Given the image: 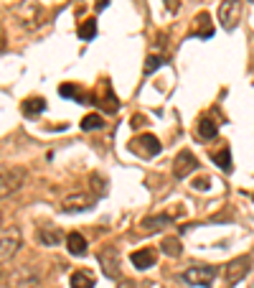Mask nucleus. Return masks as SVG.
I'll list each match as a JSON object with an SVG mask.
<instances>
[{
	"mask_svg": "<svg viewBox=\"0 0 254 288\" xmlns=\"http://www.w3.org/2000/svg\"><path fill=\"white\" fill-rule=\"evenodd\" d=\"M99 265H102V271H104L107 278L120 281V253H117V247L99 250Z\"/></svg>",
	"mask_w": 254,
	"mask_h": 288,
	"instance_id": "obj_8",
	"label": "nucleus"
},
{
	"mask_svg": "<svg viewBox=\"0 0 254 288\" xmlns=\"http://www.w3.org/2000/svg\"><path fill=\"white\" fill-rule=\"evenodd\" d=\"M104 128V120L99 118V115H87L84 120H81V130L84 133H92V130H102Z\"/></svg>",
	"mask_w": 254,
	"mask_h": 288,
	"instance_id": "obj_24",
	"label": "nucleus"
},
{
	"mask_svg": "<svg viewBox=\"0 0 254 288\" xmlns=\"http://www.w3.org/2000/svg\"><path fill=\"white\" fill-rule=\"evenodd\" d=\"M46 110V100L44 97H28L26 102H23V115L26 118H36V115H41Z\"/></svg>",
	"mask_w": 254,
	"mask_h": 288,
	"instance_id": "obj_18",
	"label": "nucleus"
},
{
	"mask_svg": "<svg viewBox=\"0 0 254 288\" xmlns=\"http://www.w3.org/2000/svg\"><path fill=\"white\" fill-rule=\"evenodd\" d=\"M13 13H15V18L23 23V28H36V26H41L44 10H41L38 3H23V5H18Z\"/></svg>",
	"mask_w": 254,
	"mask_h": 288,
	"instance_id": "obj_6",
	"label": "nucleus"
},
{
	"mask_svg": "<svg viewBox=\"0 0 254 288\" xmlns=\"http://www.w3.org/2000/svg\"><path fill=\"white\" fill-rule=\"evenodd\" d=\"M252 271V258L249 255H242V258H234L229 265H226V281L229 283H239L249 276Z\"/></svg>",
	"mask_w": 254,
	"mask_h": 288,
	"instance_id": "obj_9",
	"label": "nucleus"
},
{
	"mask_svg": "<svg viewBox=\"0 0 254 288\" xmlns=\"http://www.w3.org/2000/svg\"><path fill=\"white\" fill-rule=\"evenodd\" d=\"M59 94H61V97H74V100H79V102H84V100H87V97L79 92V84H69V82L59 87Z\"/></svg>",
	"mask_w": 254,
	"mask_h": 288,
	"instance_id": "obj_25",
	"label": "nucleus"
},
{
	"mask_svg": "<svg viewBox=\"0 0 254 288\" xmlns=\"http://www.w3.org/2000/svg\"><path fill=\"white\" fill-rule=\"evenodd\" d=\"M69 286L71 288H94V278L87 271H74L71 278H69Z\"/></svg>",
	"mask_w": 254,
	"mask_h": 288,
	"instance_id": "obj_20",
	"label": "nucleus"
},
{
	"mask_svg": "<svg viewBox=\"0 0 254 288\" xmlns=\"http://www.w3.org/2000/svg\"><path fill=\"white\" fill-rule=\"evenodd\" d=\"M107 5H110V0H97V3H94V8H97V10H104Z\"/></svg>",
	"mask_w": 254,
	"mask_h": 288,
	"instance_id": "obj_31",
	"label": "nucleus"
},
{
	"mask_svg": "<svg viewBox=\"0 0 254 288\" xmlns=\"http://www.w3.org/2000/svg\"><path fill=\"white\" fill-rule=\"evenodd\" d=\"M20 247V229L18 227H8L0 232V260H8L18 253Z\"/></svg>",
	"mask_w": 254,
	"mask_h": 288,
	"instance_id": "obj_7",
	"label": "nucleus"
},
{
	"mask_svg": "<svg viewBox=\"0 0 254 288\" xmlns=\"http://www.w3.org/2000/svg\"><path fill=\"white\" fill-rule=\"evenodd\" d=\"M193 33L201 36V39H211V36H214V23H211V15H208V13H198Z\"/></svg>",
	"mask_w": 254,
	"mask_h": 288,
	"instance_id": "obj_15",
	"label": "nucleus"
},
{
	"mask_svg": "<svg viewBox=\"0 0 254 288\" xmlns=\"http://www.w3.org/2000/svg\"><path fill=\"white\" fill-rule=\"evenodd\" d=\"M8 49V39H5V31H3V26H0V54Z\"/></svg>",
	"mask_w": 254,
	"mask_h": 288,
	"instance_id": "obj_30",
	"label": "nucleus"
},
{
	"mask_svg": "<svg viewBox=\"0 0 254 288\" xmlns=\"http://www.w3.org/2000/svg\"><path fill=\"white\" fill-rule=\"evenodd\" d=\"M163 64V59L158 56V54H150L147 59H145V74H150V72H155L158 67Z\"/></svg>",
	"mask_w": 254,
	"mask_h": 288,
	"instance_id": "obj_26",
	"label": "nucleus"
},
{
	"mask_svg": "<svg viewBox=\"0 0 254 288\" xmlns=\"http://www.w3.org/2000/svg\"><path fill=\"white\" fill-rule=\"evenodd\" d=\"M94 36H97V21H94V18L79 23V39H81V41H92Z\"/></svg>",
	"mask_w": 254,
	"mask_h": 288,
	"instance_id": "obj_23",
	"label": "nucleus"
},
{
	"mask_svg": "<svg viewBox=\"0 0 254 288\" xmlns=\"http://www.w3.org/2000/svg\"><path fill=\"white\" fill-rule=\"evenodd\" d=\"M130 150L135 156H140V158H153V156H158L163 150V145H160V141L153 133H142V136L130 141Z\"/></svg>",
	"mask_w": 254,
	"mask_h": 288,
	"instance_id": "obj_4",
	"label": "nucleus"
},
{
	"mask_svg": "<svg viewBox=\"0 0 254 288\" xmlns=\"http://www.w3.org/2000/svg\"><path fill=\"white\" fill-rule=\"evenodd\" d=\"M130 125H132V128H142V125H145V118H142V115H135V118L130 120Z\"/></svg>",
	"mask_w": 254,
	"mask_h": 288,
	"instance_id": "obj_29",
	"label": "nucleus"
},
{
	"mask_svg": "<svg viewBox=\"0 0 254 288\" xmlns=\"http://www.w3.org/2000/svg\"><path fill=\"white\" fill-rule=\"evenodd\" d=\"M87 240H84V235H79V232H71L69 237H66V250L71 253V255H87Z\"/></svg>",
	"mask_w": 254,
	"mask_h": 288,
	"instance_id": "obj_16",
	"label": "nucleus"
},
{
	"mask_svg": "<svg viewBox=\"0 0 254 288\" xmlns=\"http://www.w3.org/2000/svg\"><path fill=\"white\" fill-rule=\"evenodd\" d=\"M160 250H163L168 258H181V253H183V247H181V240H178V237H165V240L160 242Z\"/></svg>",
	"mask_w": 254,
	"mask_h": 288,
	"instance_id": "obj_22",
	"label": "nucleus"
},
{
	"mask_svg": "<svg viewBox=\"0 0 254 288\" xmlns=\"http://www.w3.org/2000/svg\"><path fill=\"white\" fill-rule=\"evenodd\" d=\"M252 199H254V197H252Z\"/></svg>",
	"mask_w": 254,
	"mask_h": 288,
	"instance_id": "obj_33",
	"label": "nucleus"
},
{
	"mask_svg": "<svg viewBox=\"0 0 254 288\" xmlns=\"http://www.w3.org/2000/svg\"><path fill=\"white\" fill-rule=\"evenodd\" d=\"M155 250L153 247H140V250H135L132 253V265L137 268V271H147V268H153L155 265Z\"/></svg>",
	"mask_w": 254,
	"mask_h": 288,
	"instance_id": "obj_13",
	"label": "nucleus"
},
{
	"mask_svg": "<svg viewBox=\"0 0 254 288\" xmlns=\"http://www.w3.org/2000/svg\"><path fill=\"white\" fill-rule=\"evenodd\" d=\"M183 278H186V283H190V286L206 288L216 281V268L214 265H190L188 271L183 273Z\"/></svg>",
	"mask_w": 254,
	"mask_h": 288,
	"instance_id": "obj_5",
	"label": "nucleus"
},
{
	"mask_svg": "<svg viewBox=\"0 0 254 288\" xmlns=\"http://www.w3.org/2000/svg\"><path fill=\"white\" fill-rule=\"evenodd\" d=\"M208 186H211V184H208V179H206V176H201V179H196V181H193V189H198V191H206Z\"/></svg>",
	"mask_w": 254,
	"mask_h": 288,
	"instance_id": "obj_27",
	"label": "nucleus"
},
{
	"mask_svg": "<svg viewBox=\"0 0 254 288\" xmlns=\"http://www.w3.org/2000/svg\"><path fill=\"white\" fill-rule=\"evenodd\" d=\"M196 130H198V136H201L203 141H214V138L219 136V128H216V123H214L211 118H201L198 125H196Z\"/></svg>",
	"mask_w": 254,
	"mask_h": 288,
	"instance_id": "obj_19",
	"label": "nucleus"
},
{
	"mask_svg": "<svg viewBox=\"0 0 254 288\" xmlns=\"http://www.w3.org/2000/svg\"><path fill=\"white\" fill-rule=\"evenodd\" d=\"M117 288H135V283H132V281H125V278H120V286Z\"/></svg>",
	"mask_w": 254,
	"mask_h": 288,
	"instance_id": "obj_32",
	"label": "nucleus"
},
{
	"mask_svg": "<svg viewBox=\"0 0 254 288\" xmlns=\"http://www.w3.org/2000/svg\"><path fill=\"white\" fill-rule=\"evenodd\" d=\"M28 174L20 166H0V199L8 194H15L26 184Z\"/></svg>",
	"mask_w": 254,
	"mask_h": 288,
	"instance_id": "obj_1",
	"label": "nucleus"
},
{
	"mask_svg": "<svg viewBox=\"0 0 254 288\" xmlns=\"http://www.w3.org/2000/svg\"><path fill=\"white\" fill-rule=\"evenodd\" d=\"M165 3V8L171 10V13H178L181 10V0H163Z\"/></svg>",
	"mask_w": 254,
	"mask_h": 288,
	"instance_id": "obj_28",
	"label": "nucleus"
},
{
	"mask_svg": "<svg viewBox=\"0 0 254 288\" xmlns=\"http://www.w3.org/2000/svg\"><path fill=\"white\" fill-rule=\"evenodd\" d=\"M97 102L102 105V110H107V112H117V107H120V100L115 97V92H112V87L107 84V82H99V89H97Z\"/></svg>",
	"mask_w": 254,
	"mask_h": 288,
	"instance_id": "obj_12",
	"label": "nucleus"
},
{
	"mask_svg": "<svg viewBox=\"0 0 254 288\" xmlns=\"http://www.w3.org/2000/svg\"><path fill=\"white\" fill-rule=\"evenodd\" d=\"M211 161L221 168V171H231V150L224 145L221 150H216V153H211Z\"/></svg>",
	"mask_w": 254,
	"mask_h": 288,
	"instance_id": "obj_21",
	"label": "nucleus"
},
{
	"mask_svg": "<svg viewBox=\"0 0 254 288\" xmlns=\"http://www.w3.org/2000/svg\"><path fill=\"white\" fill-rule=\"evenodd\" d=\"M171 222H173V217H171V215H153V217H145V219H142V229H147V232H158V229L168 227Z\"/></svg>",
	"mask_w": 254,
	"mask_h": 288,
	"instance_id": "obj_17",
	"label": "nucleus"
},
{
	"mask_svg": "<svg viewBox=\"0 0 254 288\" xmlns=\"http://www.w3.org/2000/svg\"><path fill=\"white\" fill-rule=\"evenodd\" d=\"M94 204H97V197H94V194H89V191H74V194L64 197L61 212H66V215H76V212H87V209H92Z\"/></svg>",
	"mask_w": 254,
	"mask_h": 288,
	"instance_id": "obj_2",
	"label": "nucleus"
},
{
	"mask_svg": "<svg viewBox=\"0 0 254 288\" xmlns=\"http://www.w3.org/2000/svg\"><path fill=\"white\" fill-rule=\"evenodd\" d=\"M10 288H38V273L31 268H18L10 276Z\"/></svg>",
	"mask_w": 254,
	"mask_h": 288,
	"instance_id": "obj_11",
	"label": "nucleus"
},
{
	"mask_svg": "<svg viewBox=\"0 0 254 288\" xmlns=\"http://www.w3.org/2000/svg\"><path fill=\"white\" fill-rule=\"evenodd\" d=\"M38 240H41V245L54 247V245H59L64 240V232L59 227H41V229H38Z\"/></svg>",
	"mask_w": 254,
	"mask_h": 288,
	"instance_id": "obj_14",
	"label": "nucleus"
},
{
	"mask_svg": "<svg viewBox=\"0 0 254 288\" xmlns=\"http://www.w3.org/2000/svg\"><path fill=\"white\" fill-rule=\"evenodd\" d=\"M196 166H198V158L190 150H181L176 156V161H173V176L176 179H186V176H190L196 171Z\"/></svg>",
	"mask_w": 254,
	"mask_h": 288,
	"instance_id": "obj_10",
	"label": "nucleus"
},
{
	"mask_svg": "<svg viewBox=\"0 0 254 288\" xmlns=\"http://www.w3.org/2000/svg\"><path fill=\"white\" fill-rule=\"evenodd\" d=\"M242 8H244L242 0H221V5H219V23H221L226 31H234V28L239 26Z\"/></svg>",
	"mask_w": 254,
	"mask_h": 288,
	"instance_id": "obj_3",
	"label": "nucleus"
}]
</instances>
